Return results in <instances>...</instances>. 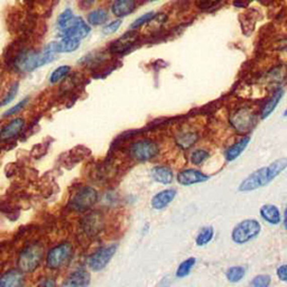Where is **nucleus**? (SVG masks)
<instances>
[{"instance_id":"nucleus-1","label":"nucleus","mask_w":287,"mask_h":287,"mask_svg":"<svg viewBox=\"0 0 287 287\" xmlns=\"http://www.w3.org/2000/svg\"><path fill=\"white\" fill-rule=\"evenodd\" d=\"M56 54H58L56 42H52L46 45V47L43 49V52L31 51V49L21 51L15 56L13 64L17 71L22 73H29L52 62L55 58Z\"/></svg>"},{"instance_id":"nucleus-2","label":"nucleus","mask_w":287,"mask_h":287,"mask_svg":"<svg viewBox=\"0 0 287 287\" xmlns=\"http://www.w3.org/2000/svg\"><path fill=\"white\" fill-rule=\"evenodd\" d=\"M45 256L44 246L41 242H32L25 246L17 258V269L23 274H31L35 271L42 264Z\"/></svg>"},{"instance_id":"nucleus-3","label":"nucleus","mask_w":287,"mask_h":287,"mask_svg":"<svg viewBox=\"0 0 287 287\" xmlns=\"http://www.w3.org/2000/svg\"><path fill=\"white\" fill-rule=\"evenodd\" d=\"M74 252L73 245L68 241H64L54 246L46 254V266L52 270H57L65 266L72 258Z\"/></svg>"},{"instance_id":"nucleus-4","label":"nucleus","mask_w":287,"mask_h":287,"mask_svg":"<svg viewBox=\"0 0 287 287\" xmlns=\"http://www.w3.org/2000/svg\"><path fill=\"white\" fill-rule=\"evenodd\" d=\"M261 231V226L255 219H247L239 222L231 232V239L237 245L248 244L256 239Z\"/></svg>"},{"instance_id":"nucleus-5","label":"nucleus","mask_w":287,"mask_h":287,"mask_svg":"<svg viewBox=\"0 0 287 287\" xmlns=\"http://www.w3.org/2000/svg\"><path fill=\"white\" fill-rule=\"evenodd\" d=\"M99 195L96 189L91 186H83L72 195L67 206L74 212H86L97 203Z\"/></svg>"},{"instance_id":"nucleus-6","label":"nucleus","mask_w":287,"mask_h":287,"mask_svg":"<svg viewBox=\"0 0 287 287\" xmlns=\"http://www.w3.org/2000/svg\"><path fill=\"white\" fill-rule=\"evenodd\" d=\"M81 229L88 238H97L105 229V217L99 211H91L80 221Z\"/></svg>"},{"instance_id":"nucleus-7","label":"nucleus","mask_w":287,"mask_h":287,"mask_svg":"<svg viewBox=\"0 0 287 287\" xmlns=\"http://www.w3.org/2000/svg\"><path fill=\"white\" fill-rule=\"evenodd\" d=\"M118 249L117 244L100 247L88 258V267L92 271H100L110 263L112 257L115 256Z\"/></svg>"},{"instance_id":"nucleus-8","label":"nucleus","mask_w":287,"mask_h":287,"mask_svg":"<svg viewBox=\"0 0 287 287\" xmlns=\"http://www.w3.org/2000/svg\"><path fill=\"white\" fill-rule=\"evenodd\" d=\"M129 154L132 160L137 162H148L157 156L158 146L151 139H141L132 144L129 148Z\"/></svg>"},{"instance_id":"nucleus-9","label":"nucleus","mask_w":287,"mask_h":287,"mask_svg":"<svg viewBox=\"0 0 287 287\" xmlns=\"http://www.w3.org/2000/svg\"><path fill=\"white\" fill-rule=\"evenodd\" d=\"M273 181L270 177L268 172V167H261L259 170L255 171L254 173L246 177V179L241 182V184L238 187L239 192H251L255 190H258L260 187H264L268 185L269 183Z\"/></svg>"},{"instance_id":"nucleus-10","label":"nucleus","mask_w":287,"mask_h":287,"mask_svg":"<svg viewBox=\"0 0 287 287\" xmlns=\"http://www.w3.org/2000/svg\"><path fill=\"white\" fill-rule=\"evenodd\" d=\"M62 38L74 39V41H82L91 32V27L83 21L81 17L74 16L71 22L62 29Z\"/></svg>"},{"instance_id":"nucleus-11","label":"nucleus","mask_w":287,"mask_h":287,"mask_svg":"<svg viewBox=\"0 0 287 287\" xmlns=\"http://www.w3.org/2000/svg\"><path fill=\"white\" fill-rule=\"evenodd\" d=\"M210 179L209 175L204 174L201 171L193 170V168H187V170H183L179 172L176 176V181L179 184L183 186H190L194 184H199V183H204Z\"/></svg>"},{"instance_id":"nucleus-12","label":"nucleus","mask_w":287,"mask_h":287,"mask_svg":"<svg viewBox=\"0 0 287 287\" xmlns=\"http://www.w3.org/2000/svg\"><path fill=\"white\" fill-rule=\"evenodd\" d=\"M138 38V34L135 31L127 32L123 34L121 37L116 39L115 42L111 44L110 52L113 54H123L127 51H129L130 47L135 44Z\"/></svg>"},{"instance_id":"nucleus-13","label":"nucleus","mask_w":287,"mask_h":287,"mask_svg":"<svg viewBox=\"0 0 287 287\" xmlns=\"http://www.w3.org/2000/svg\"><path fill=\"white\" fill-rule=\"evenodd\" d=\"M25 127V120L21 117H17L13 119L11 122H8L6 126L3 127L0 130V140L2 141H9L13 140L17 136L21 135Z\"/></svg>"},{"instance_id":"nucleus-14","label":"nucleus","mask_w":287,"mask_h":287,"mask_svg":"<svg viewBox=\"0 0 287 287\" xmlns=\"http://www.w3.org/2000/svg\"><path fill=\"white\" fill-rule=\"evenodd\" d=\"M90 274L86 269H78L66 277L62 285L66 287H86L90 284Z\"/></svg>"},{"instance_id":"nucleus-15","label":"nucleus","mask_w":287,"mask_h":287,"mask_svg":"<svg viewBox=\"0 0 287 287\" xmlns=\"http://www.w3.org/2000/svg\"><path fill=\"white\" fill-rule=\"evenodd\" d=\"M177 194L176 190L168 189L158 192L157 194L153 196L152 199V206L155 210H163L166 206L170 205L173 201H174L175 196Z\"/></svg>"},{"instance_id":"nucleus-16","label":"nucleus","mask_w":287,"mask_h":287,"mask_svg":"<svg viewBox=\"0 0 287 287\" xmlns=\"http://www.w3.org/2000/svg\"><path fill=\"white\" fill-rule=\"evenodd\" d=\"M136 8V0H115L111 5V12L118 18L130 15Z\"/></svg>"},{"instance_id":"nucleus-17","label":"nucleus","mask_w":287,"mask_h":287,"mask_svg":"<svg viewBox=\"0 0 287 287\" xmlns=\"http://www.w3.org/2000/svg\"><path fill=\"white\" fill-rule=\"evenodd\" d=\"M24 284V274L18 269H11L0 276V287H18Z\"/></svg>"},{"instance_id":"nucleus-18","label":"nucleus","mask_w":287,"mask_h":287,"mask_svg":"<svg viewBox=\"0 0 287 287\" xmlns=\"http://www.w3.org/2000/svg\"><path fill=\"white\" fill-rule=\"evenodd\" d=\"M152 177L161 184L168 185L174 181V173L168 166L158 165L152 168Z\"/></svg>"},{"instance_id":"nucleus-19","label":"nucleus","mask_w":287,"mask_h":287,"mask_svg":"<svg viewBox=\"0 0 287 287\" xmlns=\"http://www.w3.org/2000/svg\"><path fill=\"white\" fill-rule=\"evenodd\" d=\"M260 217L271 226H277L280 224L281 217L278 207L274 204H265L259 210Z\"/></svg>"},{"instance_id":"nucleus-20","label":"nucleus","mask_w":287,"mask_h":287,"mask_svg":"<svg viewBox=\"0 0 287 287\" xmlns=\"http://www.w3.org/2000/svg\"><path fill=\"white\" fill-rule=\"evenodd\" d=\"M249 141H250V137L245 136L244 138H241L240 140L234 144V145L230 146L226 152V160L228 162H232V161H235L236 158H238L242 153H244L247 146H248Z\"/></svg>"},{"instance_id":"nucleus-21","label":"nucleus","mask_w":287,"mask_h":287,"mask_svg":"<svg viewBox=\"0 0 287 287\" xmlns=\"http://www.w3.org/2000/svg\"><path fill=\"white\" fill-rule=\"evenodd\" d=\"M234 119H236V121H232L234 122V126L239 131L248 130L249 128L252 127V123H254V116H252L249 111L246 110L239 111L237 113V116L234 117Z\"/></svg>"},{"instance_id":"nucleus-22","label":"nucleus","mask_w":287,"mask_h":287,"mask_svg":"<svg viewBox=\"0 0 287 287\" xmlns=\"http://www.w3.org/2000/svg\"><path fill=\"white\" fill-rule=\"evenodd\" d=\"M283 96H284L283 89H278V90L274 93V96L269 99L268 102H267L264 106L263 110H261V113H260L261 119H266V118H268L271 115V112L275 110L277 105H278L280 101V99L283 98Z\"/></svg>"},{"instance_id":"nucleus-23","label":"nucleus","mask_w":287,"mask_h":287,"mask_svg":"<svg viewBox=\"0 0 287 287\" xmlns=\"http://www.w3.org/2000/svg\"><path fill=\"white\" fill-rule=\"evenodd\" d=\"M213 237H214L213 227H211V226L204 227V228H202V229L199 231V234H197L196 238H195V244L199 247H204L209 244V242L212 241Z\"/></svg>"},{"instance_id":"nucleus-24","label":"nucleus","mask_w":287,"mask_h":287,"mask_svg":"<svg viewBox=\"0 0 287 287\" xmlns=\"http://www.w3.org/2000/svg\"><path fill=\"white\" fill-rule=\"evenodd\" d=\"M108 21V13L105 9H96L88 15V23L91 26H100Z\"/></svg>"},{"instance_id":"nucleus-25","label":"nucleus","mask_w":287,"mask_h":287,"mask_svg":"<svg viewBox=\"0 0 287 287\" xmlns=\"http://www.w3.org/2000/svg\"><path fill=\"white\" fill-rule=\"evenodd\" d=\"M197 135L194 132H185V133H181L176 137V142L183 150H187V148L192 147L194 144L197 141Z\"/></svg>"},{"instance_id":"nucleus-26","label":"nucleus","mask_w":287,"mask_h":287,"mask_svg":"<svg viewBox=\"0 0 287 287\" xmlns=\"http://www.w3.org/2000/svg\"><path fill=\"white\" fill-rule=\"evenodd\" d=\"M246 275V268L242 266H234L230 267L229 269L227 270L226 277L227 279L230 281V283H238V281L242 280Z\"/></svg>"},{"instance_id":"nucleus-27","label":"nucleus","mask_w":287,"mask_h":287,"mask_svg":"<svg viewBox=\"0 0 287 287\" xmlns=\"http://www.w3.org/2000/svg\"><path fill=\"white\" fill-rule=\"evenodd\" d=\"M195 263H196V259L194 258V257H190V258H187L186 260L182 261L180 266L177 267L175 276L177 277V278H184V277H186L187 275H190L191 270L193 267H194Z\"/></svg>"},{"instance_id":"nucleus-28","label":"nucleus","mask_w":287,"mask_h":287,"mask_svg":"<svg viewBox=\"0 0 287 287\" xmlns=\"http://www.w3.org/2000/svg\"><path fill=\"white\" fill-rule=\"evenodd\" d=\"M79 45H80V42L74 41V39H68V38H62V41L56 42L58 53L74 52L79 48Z\"/></svg>"},{"instance_id":"nucleus-29","label":"nucleus","mask_w":287,"mask_h":287,"mask_svg":"<svg viewBox=\"0 0 287 287\" xmlns=\"http://www.w3.org/2000/svg\"><path fill=\"white\" fill-rule=\"evenodd\" d=\"M70 72H71V67L68 65L58 66L51 73V76H49V82L52 84L61 82L68 76V74H70Z\"/></svg>"},{"instance_id":"nucleus-30","label":"nucleus","mask_w":287,"mask_h":287,"mask_svg":"<svg viewBox=\"0 0 287 287\" xmlns=\"http://www.w3.org/2000/svg\"><path fill=\"white\" fill-rule=\"evenodd\" d=\"M154 15H155L154 12H148L146 14H144L142 16L137 18L136 21H133V23L130 25V29H132V31H136V29L142 27L144 25H147L152 21V18L154 17Z\"/></svg>"},{"instance_id":"nucleus-31","label":"nucleus","mask_w":287,"mask_h":287,"mask_svg":"<svg viewBox=\"0 0 287 287\" xmlns=\"http://www.w3.org/2000/svg\"><path fill=\"white\" fill-rule=\"evenodd\" d=\"M210 157V154L204 150H196L191 154V163L194 165H201Z\"/></svg>"},{"instance_id":"nucleus-32","label":"nucleus","mask_w":287,"mask_h":287,"mask_svg":"<svg viewBox=\"0 0 287 287\" xmlns=\"http://www.w3.org/2000/svg\"><path fill=\"white\" fill-rule=\"evenodd\" d=\"M271 283V277L269 275H258L252 278L250 285L252 287H268Z\"/></svg>"},{"instance_id":"nucleus-33","label":"nucleus","mask_w":287,"mask_h":287,"mask_svg":"<svg viewBox=\"0 0 287 287\" xmlns=\"http://www.w3.org/2000/svg\"><path fill=\"white\" fill-rule=\"evenodd\" d=\"M74 17V15L72 13L71 9H65L60 16H58V19H57V26H58V29L60 31H62V29L66 26V25L71 22V19Z\"/></svg>"},{"instance_id":"nucleus-34","label":"nucleus","mask_w":287,"mask_h":287,"mask_svg":"<svg viewBox=\"0 0 287 287\" xmlns=\"http://www.w3.org/2000/svg\"><path fill=\"white\" fill-rule=\"evenodd\" d=\"M28 101H29L28 98H24L23 100H21V101H19V102L17 103V105H15L13 108H9L8 110L4 113L3 117H4V118H8V117H12V116H14V115H16L17 112H19V111L22 110V109L25 108V106L27 105Z\"/></svg>"},{"instance_id":"nucleus-35","label":"nucleus","mask_w":287,"mask_h":287,"mask_svg":"<svg viewBox=\"0 0 287 287\" xmlns=\"http://www.w3.org/2000/svg\"><path fill=\"white\" fill-rule=\"evenodd\" d=\"M18 89H19V83L15 82L11 87V89H9V91L6 93V96L4 97L3 101H2V106H6V105H8L9 102L13 101V99L17 95Z\"/></svg>"},{"instance_id":"nucleus-36","label":"nucleus","mask_w":287,"mask_h":287,"mask_svg":"<svg viewBox=\"0 0 287 287\" xmlns=\"http://www.w3.org/2000/svg\"><path fill=\"white\" fill-rule=\"evenodd\" d=\"M121 23H122L121 19H116V21L109 23L108 25H106L105 27H103V29H102L103 34H106V35L115 34L118 29H119V27L121 26Z\"/></svg>"},{"instance_id":"nucleus-37","label":"nucleus","mask_w":287,"mask_h":287,"mask_svg":"<svg viewBox=\"0 0 287 287\" xmlns=\"http://www.w3.org/2000/svg\"><path fill=\"white\" fill-rule=\"evenodd\" d=\"M276 274H277V277L279 278V280L286 281L287 283V264L279 266L276 270Z\"/></svg>"},{"instance_id":"nucleus-38","label":"nucleus","mask_w":287,"mask_h":287,"mask_svg":"<svg viewBox=\"0 0 287 287\" xmlns=\"http://www.w3.org/2000/svg\"><path fill=\"white\" fill-rule=\"evenodd\" d=\"M39 285H42V286H54V285H55V281H54L52 278H47L46 280H44L43 283H41Z\"/></svg>"},{"instance_id":"nucleus-39","label":"nucleus","mask_w":287,"mask_h":287,"mask_svg":"<svg viewBox=\"0 0 287 287\" xmlns=\"http://www.w3.org/2000/svg\"><path fill=\"white\" fill-rule=\"evenodd\" d=\"M283 225L284 228L287 230V202H286V206H285V210H284V220H283Z\"/></svg>"},{"instance_id":"nucleus-40","label":"nucleus","mask_w":287,"mask_h":287,"mask_svg":"<svg viewBox=\"0 0 287 287\" xmlns=\"http://www.w3.org/2000/svg\"><path fill=\"white\" fill-rule=\"evenodd\" d=\"M97 0H84V3H87V4H93V3H96Z\"/></svg>"},{"instance_id":"nucleus-41","label":"nucleus","mask_w":287,"mask_h":287,"mask_svg":"<svg viewBox=\"0 0 287 287\" xmlns=\"http://www.w3.org/2000/svg\"><path fill=\"white\" fill-rule=\"evenodd\" d=\"M284 117H287V108H286V110L284 111Z\"/></svg>"},{"instance_id":"nucleus-42","label":"nucleus","mask_w":287,"mask_h":287,"mask_svg":"<svg viewBox=\"0 0 287 287\" xmlns=\"http://www.w3.org/2000/svg\"><path fill=\"white\" fill-rule=\"evenodd\" d=\"M150 2H152V3H154V2H158V0H150Z\"/></svg>"}]
</instances>
